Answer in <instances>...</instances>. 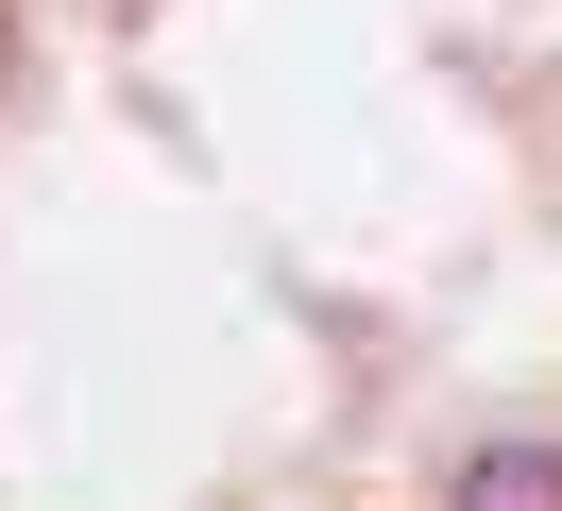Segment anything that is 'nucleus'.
I'll return each instance as SVG.
<instances>
[{
	"label": "nucleus",
	"instance_id": "f257e3e1",
	"mask_svg": "<svg viewBox=\"0 0 562 511\" xmlns=\"http://www.w3.org/2000/svg\"><path fill=\"white\" fill-rule=\"evenodd\" d=\"M443 511H562V443H477L443 477Z\"/></svg>",
	"mask_w": 562,
	"mask_h": 511
}]
</instances>
